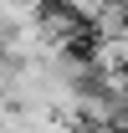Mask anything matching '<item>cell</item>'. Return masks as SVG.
<instances>
[{
    "mask_svg": "<svg viewBox=\"0 0 128 133\" xmlns=\"http://www.w3.org/2000/svg\"><path fill=\"white\" fill-rule=\"evenodd\" d=\"M0 5H5V0H0Z\"/></svg>",
    "mask_w": 128,
    "mask_h": 133,
    "instance_id": "1",
    "label": "cell"
}]
</instances>
